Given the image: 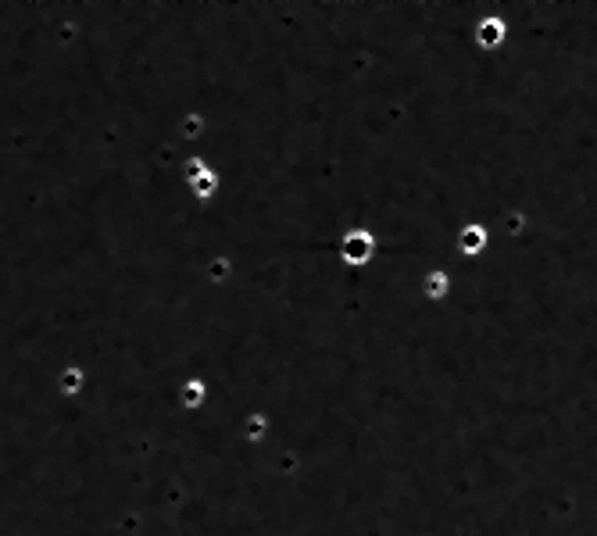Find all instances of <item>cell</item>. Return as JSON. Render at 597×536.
Segmentation results:
<instances>
[{"label": "cell", "mask_w": 597, "mask_h": 536, "mask_svg": "<svg viewBox=\"0 0 597 536\" xmlns=\"http://www.w3.org/2000/svg\"><path fill=\"white\" fill-rule=\"evenodd\" d=\"M476 39H479L483 47H498V43L505 39V22H501V18H483V22L476 25Z\"/></svg>", "instance_id": "cell-3"}, {"label": "cell", "mask_w": 597, "mask_h": 536, "mask_svg": "<svg viewBox=\"0 0 597 536\" xmlns=\"http://www.w3.org/2000/svg\"><path fill=\"white\" fill-rule=\"evenodd\" d=\"M372 257V236L368 233H351L347 240H344V261H351V264H365Z\"/></svg>", "instance_id": "cell-1"}, {"label": "cell", "mask_w": 597, "mask_h": 536, "mask_svg": "<svg viewBox=\"0 0 597 536\" xmlns=\"http://www.w3.org/2000/svg\"><path fill=\"white\" fill-rule=\"evenodd\" d=\"M458 250L462 254H479V250H486V229L483 226H465L462 233H458Z\"/></svg>", "instance_id": "cell-2"}, {"label": "cell", "mask_w": 597, "mask_h": 536, "mask_svg": "<svg viewBox=\"0 0 597 536\" xmlns=\"http://www.w3.org/2000/svg\"><path fill=\"white\" fill-rule=\"evenodd\" d=\"M444 293H447V276H444V272H433V276H426V297L440 300Z\"/></svg>", "instance_id": "cell-4"}]
</instances>
